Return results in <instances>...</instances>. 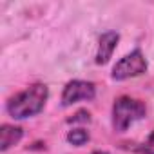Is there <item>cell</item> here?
<instances>
[{"label": "cell", "instance_id": "cell-1", "mask_svg": "<svg viewBox=\"0 0 154 154\" xmlns=\"http://www.w3.org/2000/svg\"><path fill=\"white\" fill-rule=\"evenodd\" d=\"M49 98V89L45 84H33L26 91L15 94L9 98L6 109L11 118L15 120H26L31 116H36L44 107Z\"/></svg>", "mask_w": 154, "mask_h": 154}, {"label": "cell", "instance_id": "cell-2", "mask_svg": "<svg viewBox=\"0 0 154 154\" xmlns=\"http://www.w3.org/2000/svg\"><path fill=\"white\" fill-rule=\"evenodd\" d=\"M145 114L147 107L143 102L131 96H120L112 105V127L116 132H125L134 122L145 118Z\"/></svg>", "mask_w": 154, "mask_h": 154}, {"label": "cell", "instance_id": "cell-3", "mask_svg": "<svg viewBox=\"0 0 154 154\" xmlns=\"http://www.w3.org/2000/svg\"><path fill=\"white\" fill-rule=\"evenodd\" d=\"M145 71H147V60L140 49H134L116 62L111 76L116 82H123V80L134 78V76H141Z\"/></svg>", "mask_w": 154, "mask_h": 154}, {"label": "cell", "instance_id": "cell-4", "mask_svg": "<svg viewBox=\"0 0 154 154\" xmlns=\"http://www.w3.org/2000/svg\"><path fill=\"white\" fill-rule=\"evenodd\" d=\"M96 96V87L91 82L85 80H71L63 87L62 93V105L69 107L76 102H89Z\"/></svg>", "mask_w": 154, "mask_h": 154}, {"label": "cell", "instance_id": "cell-5", "mask_svg": "<svg viewBox=\"0 0 154 154\" xmlns=\"http://www.w3.org/2000/svg\"><path fill=\"white\" fill-rule=\"evenodd\" d=\"M118 42H120V35L116 31H107V33H103L100 36V40H98V51H96V63L98 65H105L111 60V56H112Z\"/></svg>", "mask_w": 154, "mask_h": 154}, {"label": "cell", "instance_id": "cell-6", "mask_svg": "<svg viewBox=\"0 0 154 154\" xmlns=\"http://www.w3.org/2000/svg\"><path fill=\"white\" fill-rule=\"evenodd\" d=\"M24 136V131L17 125H9V123H4L0 127V149L2 152H6L8 149H11L13 145H17Z\"/></svg>", "mask_w": 154, "mask_h": 154}, {"label": "cell", "instance_id": "cell-7", "mask_svg": "<svg viewBox=\"0 0 154 154\" xmlns=\"http://www.w3.org/2000/svg\"><path fill=\"white\" fill-rule=\"evenodd\" d=\"M67 141H69L71 145L82 147V145H85V143L89 141V132H87L85 129H72V131H69V134H67Z\"/></svg>", "mask_w": 154, "mask_h": 154}, {"label": "cell", "instance_id": "cell-8", "mask_svg": "<svg viewBox=\"0 0 154 154\" xmlns=\"http://www.w3.org/2000/svg\"><path fill=\"white\" fill-rule=\"evenodd\" d=\"M129 149L140 154H154V131L143 143H129Z\"/></svg>", "mask_w": 154, "mask_h": 154}, {"label": "cell", "instance_id": "cell-9", "mask_svg": "<svg viewBox=\"0 0 154 154\" xmlns=\"http://www.w3.org/2000/svg\"><path fill=\"white\" fill-rule=\"evenodd\" d=\"M67 122H69V123H76V122H85V123H87V122H91V114H89L87 111H78V112H76V114H74L72 118H69Z\"/></svg>", "mask_w": 154, "mask_h": 154}, {"label": "cell", "instance_id": "cell-10", "mask_svg": "<svg viewBox=\"0 0 154 154\" xmlns=\"http://www.w3.org/2000/svg\"><path fill=\"white\" fill-rule=\"evenodd\" d=\"M93 154H109V152H105V150H96V152H93Z\"/></svg>", "mask_w": 154, "mask_h": 154}]
</instances>
